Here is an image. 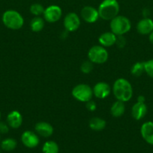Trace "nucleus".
<instances>
[{"mask_svg": "<svg viewBox=\"0 0 153 153\" xmlns=\"http://www.w3.org/2000/svg\"><path fill=\"white\" fill-rule=\"evenodd\" d=\"M114 97L117 100L126 102H128L133 96V88L127 79L120 78L115 81L112 87Z\"/></svg>", "mask_w": 153, "mask_h": 153, "instance_id": "nucleus-1", "label": "nucleus"}, {"mask_svg": "<svg viewBox=\"0 0 153 153\" xmlns=\"http://www.w3.org/2000/svg\"><path fill=\"white\" fill-rule=\"evenodd\" d=\"M119 4L117 0H103L99 4V16L104 20H111L118 15Z\"/></svg>", "mask_w": 153, "mask_h": 153, "instance_id": "nucleus-2", "label": "nucleus"}, {"mask_svg": "<svg viewBox=\"0 0 153 153\" xmlns=\"http://www.w3.org/2000/svg\"><path fill=\"white\" fill-rule=\"evenodd\" d=\"M2 22L9 29L18 30L23 25L24 19L16 10H8L3 13Z\"/></svg>", "mask_w": 153, "mask_h": 153, "instance_id": "nucleus-3", "label": "nucleus"}, {"mask_svg": "<svg viewBox=\"0 0 153 153\" xmlns=\"http://www.w3.org/2000/svg\"><path fill=\"white\" fill-rule=\"evenodd\" d=\"M110 30L116 36H122L128 32L131 28V23L128 18L118 15L110 20Z\"/></svg>", "mask_w": 153, "mask_h": 153, "instance_id": "nucleus-4", "label": "nucleus"}, {"mask_svg": "<svg viewBox=\"0 0 153 153\" xmlns=\"http://www.w3.org/2000/svg\"><path fill=\"white\" fill-rule=\"evenodd\" d=\"M72 96L75 100L82 102H86L92 99L93 90L89 85L80 84L76 85L71 91Z\"/></svg>", "mask_w": 153, "mask_h": 153, "instance_id": "nucleus-5", "label": "nucleus"}, {"mask_svg": "<svg viewBox=\"0 0 153 153\" xmlns=\"http://www.w3.org/2000/svg\"><path fill=\"white\" fill-rule=\"evenodd\" d=\"M108 52L105 47L102 46H93L90 48L88 52V58L93 64H104L108 59Z\"/></svg>", "mask_w": 153, "mask_h": 153, "instance_id": "nucleus-6", "label": "nucleus"}, {"mask_svg": "<svg viewBox=\"0 0 153 153\" xmlns=\"http://www.w3.org/2000/svg\"><path fill=\"white\" fill-rule=\"evenodd\" d=\"M43 15L44 19L46 22H50V23H53L60 19L62 15V10L59 6L52 4L44 9Z\"/></svg>", "mask_w": 153, "mask_h": 153, "instance_id": "nucleus-7", "label": "nucleus"}, {"mask_svg": "<svg viewBox=\"0 0 153 153\" xmlns=\"http://www.w3.org/2000/svg\"><path fill=\"white\" fill-rule=\"evenodd\" d=\"M80 25V19L76 13H68L64 19V26L66 31L73 32L76 31Z\"/></svg>", "mask_w": 153, "mask_h": 153, "instance_id": "nucleus-8", "label": "nucleus"}, {"mask_svg": "<svg viewBox=\"0 0 153 153\" xmlns=\"http://www.w3.org/2000/svg\"><path fill=\"white\" fill-rule=\"evenodd\" d=\"M81 17L88 23H94L98 19V10L92 6H85L81 10Z\"/></svg>", "mask_w": 153, "mask_h": 153, "instance_id": "nucleus-9", "label": "nucleus"}, {"mask_svg": "<svg viewBox=\"0 0 153 153\" xmlns=\"http://www.w3.org/2000/svg\"><path fill=\"white\" fill-rule=\"evenodd\" d=\"M93 90V95L98 99H103L109 97L110 94L111 93V88L107 83L104 82H98L94 88H92Z\"/></svg>", "mask_w": 153, "mask_h": 153, "instance_id": "nucleus-10", "label": "nucleus"}, {"mask_svg": "<svg viewBox=\"0 0 153 153\" xmlns=\"http://www.w3.org/2000/svg\"><path fill=\"white\" fill-rule=\"evenodd\" d=\"M21 140L24 146L31 149L38 146L40 141L38 134L32 131H24L21 136Z\"/></svg>", "mask_w": 153, "mask_h": 153, "instance_id": "nucleus-11", "label": "nucleus"}, {"mask_svg": "<svg viewBox=\"0 0 153 153\" xmlns=\"http://www.w3.org/2000/svg\"><path fill=\"white\" fill-rule=\"evenodd\" d=\"M136 31L142 35H148L153 31V20L151 18L144 17L137 22Z\"/></svg>", "mask_w": 153, "mask_h": 153, "instance_id": "nucleus-12", "label": "nucleus"}, {"mask_svg": "<svg viewBox=\"0 0 153 153\" xmlns=\"http://www.w3.org/2000/svg\"><path fill=\"white\" fill-rule=\"evenodd\" d=\"M140 134L143 140L147 143L153 145V122L147 121L145 122L140 128Z\"/></svg>", "mask_w": 153, "mask_h": 153, "instance_id": "nucleus-13", "label": "nucleus"}, {"mask_svg": "<svg viewBox=\"0 0 153 153\" xmlns=\"http://www.w3.org/2000/svg\"><path fill=\"white\" fill-rule=\"evenodd\" d=\"M147 106L145 102H136L131 108L132 117L136 120H140L147 114Z\"/></svg>", "mask_w": 153, "mask_h": 153, "instance_id": "nucleus-14", "label": "nucleus"}, {"mask_svg": "<svg viewBox=\"0 0 153 153\" xmlns=\"http://www.w3.org/2000/svg\"><path fill=\"white\" fill-rule=\"evenodd\" d=\"M34 130L39 135L44 137H49L53 133V127L46 122H39L35 124Z\"/></svg>", "mask_w": 153, "mask_h": 153, "instance_id": "nucleus-15", "label": "nucleus"}, {"mask_svg": "<svg viewBox=\"0 0 153 153\" xmlns=\"http://www.w3.org/2000/svg\"><path fill=\"white\" fill-rule=\"evenodd\" d=\"M8 125L12 128H18L22 123V117L17 111L10 112L7 117Z\"/></svg>", "mask_w": 153, "mask_h": 153, "instance_id": "nucleus-16", "label": "nucleus"}, {"mask_svg": "<svg viewBox=\"0 0 153 153\" xmlns=\"http://www.w3.org/2000/svg\"><path fill=\"white\" fill-rule=\"evenodd\" d=\"M117 36L112 31L104 32L100 35L98 37V42L100 46L104 47H110L112 45L116 44Z\"/></svg>", "mask_w": 153, "mask_h": 153, "instance_id": "nucleus-17", "label": "nucleus"}, {"mask_svg": "<svg viewBox=\"0 0 153 153\" xmlns=\"http://www.w3.org/2000/svg\"><path fill=\"white\" fill-rule=\"evenodd\" d=\"M124 102L117 100L112 105L110 108V114L114 117H120L122 116L125 111Z\"/></svg>", "mask_w": 153, "mask_h": 153, "instance_id": "nucleus-18", "label": "nucleus"}, {"mask_svg": "<svg viewBox=\"0 0 153 153\" xmlns=\"http://www.w3.org/2000/svg\"><path fill=\"white\" fill-rule=\"evenodd\" d=\"M106 123L104 120L101 119L100 117H92L88 122V126H89L90 128L93 131H102L106 127Z\"/></svg>", "mask_w": 153, "mask_h": 153, "instance_id": "nucleus-19", "label": "nucleus"}, {"mask_svg": "<svg viewBox=\"0 0 153 153\" xmlns=\"http://www.w3.org/2000/svg\"><path fill=\"white\" fill-rule=\"evenodd\" d=\"M44 27V20L40 16H34L30 22V28L34 32L42 31Z\"/></svg>", "mask_w": 153, "mask_h": 153, "instance_id": "nucleus-20", "label": "nucleus"}, {"mask_svg": "<svg viewBox=\"0 0 153 153\" xmlns=\"http://www.w3.org/2000/svg\"><path fill=\"white\" fill-rule=\"evenodd\" d=\"M42 151L44 153H58V146L56 142L49 140L44 143Z\"/></svg>", "mask_w": 153, "mask_h": 153, "instance_id": "nucleus-21", "label": "nucleus"}, {"mask_svg": "<svg viewBox=\"0 0 153 153\" xmlns=\"http://www.w3.org/2000/svg\"><path fill=\"white\" fill-rule=\"evenodd\" d=\"M16 146V141L13 138H7L1 143V147L3 150L10 152L14 150Z\"/></svg>", "mask_w": 153, "mask_h": 153, "instance_id": "nucleus-22", "label": "nucleus"}, {"mask_svg": "<svg viewBox=\"0 0 153 153\" xmlns=\"http://www.w3.org/2000/svg\"><path fill=\"white\" fill-rule=\"evenodd\" d=\"M144 72V62L135 63L130 69V73L135 77H140Z\"/></svg>", "mask_w": 153, "mask_h": 153, "instance_id": "nucleus-23", "label": "nucleus"}, {"mask_svg": "<svg viewBox=\"0 0 153 153\" xmlns=\"http://www.w3.org/2000/svg\"><path fill=\"white\" fill-rule=\"evenodd\" d=\"M44 7H43V5L39 3H34V4H32L30 6V12L32 15L35 16H40V15H42L44 11Z\"/></svg>", "mask_w": 153, "mask_h": 153, "instance_id": "nucleus-24", "label": "nucleus"}, {"mask_svg": "<svg viewBox=\"0 0 153 153\" xmlns=\"http://www.w3.org/2000/svg\"><path fill=\"white\" fill-rule=\"evenodd\" d=\"M93 68H94V64L91 61H89V60L82 62L80 66L81 72L85 73V74H88V73H91L92 71Z\"/></svg>", "mask_w": 153, "mask_h": 153, "instance_id": "nucleus-25", "label": "nucleus"}, {"mask_svg": "<svg viewBox=\"0 0 153 153\" xmlns=\"http://www.w3.org/2000/svg\"><path fill=\"white\" fill-rule=\"evenodd\" d=\"M144 71L149 77L153 79V59L144 62Z\"/></svg>", "mask_w": 153, "mask_h": 153, "instance_id": "nucleus-26", "label": "nucleus"}, {"mask_svg": "<svg viewBox=\"0 0 153 153\" xmlns=\"http://www.w3.org/2000/svg\"><path fill=\"white\" fill-rule=\"evenodd\" d=\"M86 108L87 110L90 111H94V110L96 109V103L94 102V101H92V100H89V101L86 102Z\"/></svg>", "mask_w": 153, "mask_h": 153, "instance_id": "nucleus-27", "label": "nucleus"}, {"mask_svg": "<svg viewBox=\"0 0 153 153\" xmlns=\"http://www.w3.org/2000/svg\"><path fill=\"white\" fill-rule=\"evenodd\" d=\"M116 44H117L118 47H124V45H125V39L122 36H117L116 42Z\"/></svg>", "mask_w": 153, "mask_h": 153, "instance_id": "nucleus-28", "label": "nucleus"}, {"mask_svg": "<svg viewBox=\"0 0 153 153\" xmlns=\"http://www.w3.org/2000/svg\"><path fill=\"white\" fill-rule=\"evenodd\" d=\"M9 126L3 122H0V133L1 134H6L9 131Z\"/></svg>", "mask_w": 153, "mask_h": 153, "instance_id": "nucleus-29", "label": "nucleus"}, {"mask_svg": "<svg viewBox=\"0 0 153 153\" xmlns=\"http://www.w3.org/2000/svg\"><path fill=\"white\" fill-rule=\"evenodd\" d=\"M145 100H146V98L145 97H143V96L141 95L137 97V102H145Z\"/></svg>", "mask_w": 153, "mask_h": 153, "instance_id": "nucleus-30", "label": "nucleus"}, {"mask_svg": "<svg viewBox=\"0 0 153 153\" xmlns=\"http://www.w3.org/2000/svg\"><path fill=\"white\" fill-rule=\"evenodd\" d=\"M148 40H149L150 43H151L152 44H153V31L148 34Z\"/></svg>", "mask_w": 153, "mask_h": 153, "instance_id": "nucleus-31", "label": "nucleus"}, {"mask_svg": "<svg viewBox=\"0 0 153 153\" xmlns=\"http://www.w3.org/2000/svg\"><path fill=\"white\" fill-rule=\"evenodd\" d=\"M0 119H1V112H0Z\"/></svg>", "mask_w": 153, "mask_h": 153, "instance_id": "nucleus-32", "label": "nucleus"}, {"mask_svg": "<svg viewBox=\"0 0 153 153\" xmlns=\"http://www.w3.org/2000/svg\"><path fill=\"white\" fill-rule=\"evenodd\" d=\"M0 153H1V152H0Z\"/></svg>", "mask_w": 153, "mask_h": 153, "instance_id": "nucleus-33", "label": "nucleus"}]
</instances>
